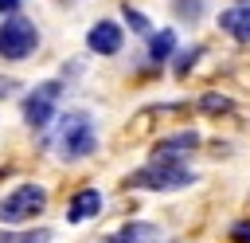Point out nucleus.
I'll use <instances>...</instances> for the list:
<instances>
[{"instance_id": "obj_1", "label": "nucleus", "mask_w": 250, "mask_h": 243, "mask_svg": "<svg viewBox=\"0 0 250 243\" xmlns=\"http://www.w3.org/2000/svg\"><path fill=\"white\" fill-rule=\"evenodd\" d=\"M55 149L59 157L70 165V161H86L94 149H98V125L86 110H70L59 118V133H55Z\"/></svg>"}, {"instance_id": "obj_2", "label": "nucleus", "mask_w": 250, "mask_h": 243, "mask_svg": "<svg viewBox=\"0 0 250 243\" xmlns=\"http://www.w3.org/2000/svg\"><path fill=\"white\" fill-rule=\"evenodd\" d=\"M199 176L184 165V161H160L152 157L148 165H141L137 172L125 176V188H145V192H180V188H191Z\"/></svg>"}, {"instance_id": "obj_3", "label": "nucleus", "mask_w": 250, "mask_h": 243, "mask_svg": "<svg viewBox=\"0 0 250 243\" xmlns=\"http://www.w3.org/2000/svg\"><path fill=\"white\" fill-rule=\"evenodd\" d=\"M35 51H39V27L23 16H4V24H0V59L23 63Z\"/></svg>"}, {"instance_id": "obj_4", "label": "nucleus", "mask_w": 250, "mask_h": 243, "mask_svg": "<svg viewBox=\"0 0 250 243\" xmlns=\"http://www.w3.org/2000/svg\"><path fill=\"white\" fill-rule=\"evenodd\" d=\"M59 98H62V78H47V82H39L35 90H27L23 102H20L23 125H27V129H47L51 118H55V102H59Z\"/></svg>"}, {"instance_id": "obj_5", "label": "nucleus", "mask_w": 250, "mask_h": 243, "mask_svg": "<svg viewBox=\"0 0 250 243\" xmlns=\"http://www.w3.org/2000/svg\"><path fill=\"white\" fill-rule=\"evenodd\" d=\"M47 208V188L43 184H16L4 200H0V223H27Z\"/></svg>"}, {"instance_id": "obj_6", "label": "nucleus", "mask_w": 250, "mask_h": 243, "mask_svg": "<svg viewBox=\"0 0 250 243\" xmlns=\"http://www.w3.org/2000/svg\"><path fill=\"white\" fill-rule=\"evenodd\" d=\"M86 47H90L94 55H117V51L125 47V31H121V24H113V20H98V24H90V31H86Z\"/></svg>"}, {"instance_id": "obj_7", "label": "nucleus", "mask_w": 250, "mask_h": 243, "mask_svg": "<svg viewBox=\"0 0 250 243\" xmlns=\"http://www.w3.org/2000/svg\"><path fill=\"white\" fill-rule=\"evenodd\" d=\"M215 24H219V31L230 35L234 43H250V0L223 8V12L215 16Z\"/></svg>"}, {"instance_id": "obj_8", "label": "nucleus", "mask_w": 250, "mask_h": 243, "mask_svg": "<svg viewBox=\"0 0 250 243\" xmlns=\"http://www.w3.org/2000/svg\"><path fill=\"white\" fill-rule=\"evenodd\" d=\"M195 145H199V133L195 129H176V133H168V137L156 141L152 157H160V161H184Z\"/></svg>"}, {"instance_id": "obj_9", "label": "nucleus", "mask_w": 250, "mask_h": 243, "mask_svg": "<svg viewBox=\"0 0 250 243\" xmlns=\"http://www.w3.org/2000/svg\"><path fill=\"white\" fill-rule=\"evenodd\" d=\"M102 208H105V200H102L98 188H78V192L70 196V204H66V223H86V219H94Z\"/></svg>"}, {"instance_id": "obj_10", "label": "nucleus", "mask_w": 250, "mask_h": 243, "mask_svg": "<svg viewBox=\"0 0 250 243\" xmlns=\"http://www.w3.org/2000/svg\"><path fill=\"white\" fill-rule=\"evenodd\" d=\"M172 55H176V31H172V27L152 31V35H148V63L160 67V63H172Z\"/></svg>"}, {"instance_id": "obj_11", "label": "nucleus", "mask_w": 250, "mask_h": 243, "mask_svg": "<svg viewBox=\"0 0 250 243\" xmlns=\"http://www.w3.org/2000/svg\"><path fill=\"white\" fill-rule=\"evenodd\" d=\"M156 235V227L152 223H141V219H133V223H121L113 235H105L102 243H145V239H152Z\"/></svg>"}, {"instance_id": "obj_12", "label": "nucleus", "mask_w": 250, "mask_h": 243, "mask_svg": "<svg viewBox=\"0 0 250 243\" xmlns=\"http://www.w3.org/2000/svg\"><path fill=\"white\" fill-rule=\"evenodd\" d=\"M199 110L211 114V118H219V114H230V110H234V98H230V94H219V90H207V94L199 98Z\"/></svg>"}, {"instance_id": "obj_13", "label": "nucleus", "mask_w": 250, "mask_h": 243, "mask_svg": "<svg viewBox=\"0 0 250 243\" xmlns=\"http://www.w3.org/2000/svg\"><path fill=\"white\" fill-rule=\"evenodd\" d=\"M203 4H207V0H172V12H176V20H184V24H199V20H203Z\"/></svg>"}, {"instance_id": "obj_14", "label": "nucleus", "mask_w": 250, "mask_h": 243, "mask_svg": "<svg viewBox=\"0 0 250 243\" xmlns=\"http://www.w3.org/2000/svg\"><path fill=\"white\" fill-rule=\"evenodd\" d=\"M199 55H203V47H188V51H176L172 55V74H191V67L199 63Z\"/></svg>"}, {"instance_id": "obj_15", "label": "nucleus", "mask_w": 250, "mask_h": 243, "mask_svg": "<svg viewBox=\"0 0 250 243\" xmlns=\"http://www.w3.org/2000/svg\"><path fill=\"white\" fill-rule=\"evenodd\" d=\"M125 24H129L133 31H141V35H152V24H148V16H145V12H137V8H125Z\"/></svg>"}, {"instance_id": "obj_16", "label": "nucleus", "mask_w": 250, "mask_h": 243, "mask_svg": "<svg viewBox=\"0 0 250 243\" xmlns=\"http://www.w3.org/2000/svg\"><path fill=\"white\" fill-rule=\"evenodd\" d=\"M230 239L234 243H250V219H234L230 223Z\"/></svg>"}, {"instance_id": "obj_17", "label": "nucleus", "mask_w": 250, "mask_h": 243, "mask_svg": "<svg viewBox=\"0 0 250 243\" xmlns=\"http://www.w3.org/2000/svg\"><path fill=\"white\" fill-rule=\"evenodd\" d=\"M51 239V231H27V235H20L16 243H47Z\"/></svg>"}, {"instance_id": "obj_18", "label": "nucleus", "mask_w": 250, "mask_h": 243, "mask_svg": "<svg viewBox=\"0 0 250 243\" xmlns=\"http://www.w3.org/2000/svg\"><path fill=\"white\" fill-rule=\"evenodd\" d=\"M0 16H20V0H0Z\"/></svg>"}, {"instance_id": "obj_19", "label": "nucleus", "mask_w": 250, "mask_h": 243, "mask_svg": "<svg viewBox=\"0 0 250 243\" xmlns=\"http://www.w3.org/2000/svg\"><path fill=\"white\" fill-rule=\"evenodd\" d=\"M12 90H16V78H0V98L12 94Z\"/></svg>"}]
</instances>
